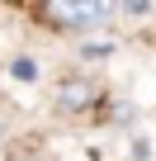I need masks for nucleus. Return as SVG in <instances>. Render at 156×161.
<instances>
[{"label": "nucleus", "mask_w": 156, "mask_h": 161, "mask_svg": "<svg viewBox=\"0 0 156 161\" xmlns=\"http://www.w3.org/2000/svg\"><path fill=\"white\" fill-rule=\"evenodd\" d=\"M109 52H114V43H109V38H104V43H95V38H90V43L81 47V57H109Z\"/></svg>", "instance_id": "obj_4"}, {"label": "nucleus", "mask_w": 156, "mask_h": 161, "mask_svg": "<svg viewBox=\"0 0 156 161\" xmlns=\"http://www.w3.org/2000/svg\"><path fill=\"white\" fill-rule=\"evenodd\" d=\"M14 161H38V156H33V152H19V156H14Z\"/></svg>", "instance_id": "obj_5"}, {"label": "nucleus", "mask_w": 156, "mask_h": 161, "mask_svg": "<svg viewBox=\"0 0 156 161\" xmlns=\"http://www.w3.org/2000/svg\"><path fill=\"white\" fill-rule=\"evenodd\" d=\"M38 19L57 33H90L95 24L114 19V5H71V0H47L38 5Z\"/></svg>", "instance_id": "obj_2"}, {"label": "nucleus", "mask_w": 156, "mask_h": 161, "mask_svg": "<svg viewBox=\"0 0 156 161\" xmlns=\"http://www.w3.org/2000/svg\"><path fill=\"white\" fill-rule=\"evenodd\" d=\"M10 76H14V80H38V62H33V57H14V62H10Z\"/></svg>", "instance_id": "obj_3"}, {"label": "nucleus", "mask_w": 156, "mask_h": 161, "mask_svg": "<svg viewBox=\"0 0 156 161\" xmlns=\"http://www.w3.org/2000/svg\"><path fill=\"white\" fill-rule=\"evenodd\" d=\"M104 100H109L104 80L90 76V71H66V76L57 80V90H52V104H57L62 114H90V109H100Z\"/></svg>", "instance_id": "obj_1"}]
</instances>
